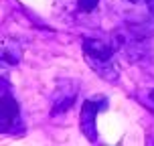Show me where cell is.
<instances>
[{
  "label": "cell",
  "instance_id": "cell-1",
  "mask_svg": "<svg viewBox=\"0 0 154 146\" xmlns=\"http://www.w3.org/2000/svg\"><path fill=\"white\" fill-rule=\"evenodd\" d=\"M83 57L87 65L91 67L95 73L108 81H116L118 79V69L114 65V49L109 43L101 41V39L87 37L83 39Z\"/></svg>",
  "mask_w": 154,
  "mask_h": 146
},
{
  "label": "cell",
  "instance_id": "cell-2",
  "mask_svg": "<svg viewBox=\"0 0 154 146\" xmlns=\"http://www.w3.org/2000/svg\"><path fill=\"white\" fill-rule=\"evenodd\" d=\"M108 108V100L106 95H91L83 101L81 112H79V124H81V132L89 142L97 140V128H95V118L101 110Z\"/></svg>",
  "mask_w": 154,
  "mask_h": 146
},
{
  "label": "cell",
  "instance_id": "cell-3",
  "mask_svg": "<svg viewBox=\"0 0 154 146\" xmlns=\"http://www.w3.org/2000/svg\"><path fill=\"white\" fill-rule=\"evenodd\" d=\"M18 122H20L18 104H16L14 95L8 89L6 79H4L2 81V101H0V128L4 134H8V132H14Z\"/></svg>",
  "mask_w": 154,
  "mask_h": 146
},
{
  "label": "cell",
  "instance_id": "cell-4",
  "mask_svg": "<svg viewBox=\"0 0 154 146\" xmlns=\"http://www.w3.org/2000/svg\"><path fill=\"white\" fill-rule=\"evenodd\" d=\"M79 93V81H73V79H65V81H59L57 89H55L53 98H51V114L53 116H59V114H65L67 110L75 104V98Z\"/></svg>",
  "mask_w": 154,
  "mask_h": 146
},
{
  "label": "cell",
  "instance_id": "cell-5",
  "mask_svg": "<svg viewBox=\"0 0 154 146\" xmlns=\"http://www.w3.org/2000/svg\"><path fill=\"white\" fill-rule=\"evenodd\" d=\"M97 2L100 0H77V8L81 12H93L97 8Z\"/></svg>",
  "mask_w": 154,
  "mask_h": 146
},
{
  "label": "cell",
  "instance_id": "cell-6",
  "mask_svg": "<svg viewBox=\"0 0 154 146\" xmlns=\"http://www.w3.org/2000/svg\"><path fill=\"white\" fill-rule=\"evenodd\" d=\"M148 10H150V14H152V18H154V0H148Z\"/></svg>",
  "mask_w": 154,
  "mask_h": 146
},
{
  "label": "cell",
  "instance_id": "cell-7",
  "mask_svg": "<svg viewBox=\"0 0 154 146\" xmlns=\"http://www.w3.org/2000/svg\"><path fill=\"white\" fill-rule=\"evenodd\" d=\"M126 2H132V4H148V0H126Z\"/></svg>",
  "mask_w": 154,
  "mask_h": 146
},
{
  "label": "cell",
  "instance_id": "cell-8",
  "mask_svg": "<svg viewBox=\"0 0 154 146\" xmlns=\"http://www.w3.org/2000/svg\"><path fill=\"white\" fill-rule=\"evenodd\" d=\"M150 98H152V101H154V89H152V92H150Z\"/></svg>",
  "mask_w": 154,
  "mask_h": 146
}]
</instances>
